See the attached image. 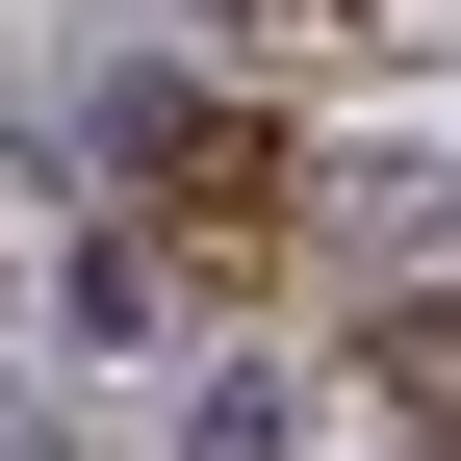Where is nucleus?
<instances>
[{
	"mask_svg": "<svg viewBox=\"0 0 461 461\" xmlns=\"http://www.w3.org/2000/svg\"><path fill=\"white\" fill-rule=\"evenodd\" d=\"M154 205H180V230H282V129H205V103H154Z\"/></svg>",
	"mask_w": 461,
	"mask_h": 461,
	"instance_id": "1",
	"label": "nucleus"
},
{
	"mask_svg": "<svg viewBox=\"0 0 461 461\" xmlns=\"http://www.w3.org/2000/svg\"><path fill=\"white\" fill-rule=\"evenodd\" d=\"M384 384H411V436L461 461V308H436V333H384Z\"/></svg>",
	"mask_w": 461,
	"mask_h": 461,
	"instance_id": "2",
	"label": "nucleus"
},
{
	"mask_svg": "<svg viewBox=\"0 0 461 461\" xmlns=\"http://www.w3.org/2000/svg\"><path fill=\"white\" fill-rule=\"evenodd\" d=\"M180 461H282V384H205V411H180Z\"/></svg>",
	"mask_w": 461,
	"mask_h": 461,
	"instance_id": "3",
	"label": "nucleus"
}]
</instances>
